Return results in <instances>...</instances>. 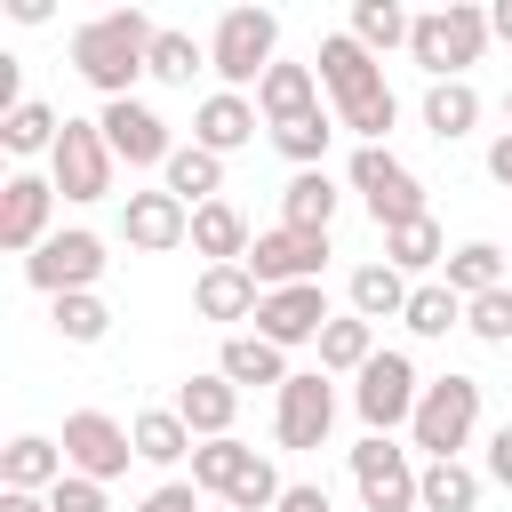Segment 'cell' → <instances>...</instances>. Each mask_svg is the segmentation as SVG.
Instances as JSON below:
<instances>
[{
    "label": "cell",
    "instance_id": "obj_41",
    "mask_svg": "<svg viewBox=\"0 0 512 512\" xmlns=\"http://www.w3.org/2000/svg\"><path fill=\"white\" fill-rule=\"evenodd\" d=\"M464 328H472L480 344H512V288L472 296V304H464Z\"/></svg>",
    "mask_w": 512,
    "mask_h": 512
},
{
    "label": "cell",
    "instance_id": "obj_18",
    "mask_svg": "<svg viewBox=\"0 0 512 512\" xmlns=\"http://www.w3.org/2000/svg\"><path fill=\"white\" fill-rule=\"evenodd\" d=\"M256 128H264V112H256V96H232V88H216V96H200V112H192V144L200 152H240V144H256Z\"/></svg>",
    "mask_w": 512,
    "mask_h": 512
},
{
    "label": "cell",
    "instance_id": "obj_10",
    "mask_svg": "<svg viewBox=\"0 0 512 512\" xmlns=\"http://www.w3.org/2000/svg\"><path fill=\"white\" fill-rule=\"evenodd\" d=\"M112 144H104V128L96 120H64V136H56V152H48V184L64 192V200H104L112 192Z\"/></svg>",
    "mask_w": 512,
    "mask_h": 512
},
{
    "label": "cell",
    "instance_id": "obj_13",
    "mask_svg": "<svg viewBox=\"0 0 512 512\" xmlns=\"http://www.w3.org/2000/svg\"><path fill=\"white\" fill-rule=\"evenodd\" d=\"M248 272H256V288H304V280H320V272H328V232L272 224V232H256Z\"/></svg>",
    "mask_w": 512,
    "mask_h": 512
},
{
    "label": "cell",
    "instance_id": "obj_17",
    "mask_svg": "<svg viewBox=\"0 0 512 512\" xmlns=\"http://www.w3.org/2000/svg\"><path fill=\"white\" fill-rule=\"evenodd\" d=\"M120 240H128L136 256H168V248L192 240V208H184L176 192H128V200H120Z\"/></svg>",
    "mask_w": 512,
    "mask_h": 512
},
{
    "label": "cell",
    "instance_id": "obj_8",
    "mask_svg": "<svg viewBox=\"0 0 512 512\" xmlns=\"http://www.w3.org/2000/svg\"><path fill=\"white\" fill-rule=\"evenodd\" d=\"M328 432H336V384H328V368H296L272 392V440L280 448H328Z\"/></svg>",
    "mask_w": 512,
    "mask_h": 512
},
{
    "label": "cell",
    "instance_id": "obj_45",
    "mask_svg": "<svg viewBox=\"0 0 512 512\" xmlns=\"http://www.w3.org/2000/svg\"><path fill=\"white\" fill-rule=\"evenodd\" d=\"M488 480H496V488H512V424H496V432H488Z\"/></svg>",
    "mask_w": 512,
    "mask_h": 512
},
{
    "label": "cell",
    "instance_id": "obj_38",
    "mask_svg": "<svg viewBox=\"0 0 512 512\" xmlns=\"http://www.w3.org/2000/svg\"><path fill=\"white\" fill-rule=\"evenodd\" d=\"M48 320H56V336H64V344H104V336H112V304H104L96 288L56 296V304H48Z\"/></svg>",
    "mask_w": 512,
    "mask_h": 512
},
{
    "label": "cell",
    "instance_id": "obj_19",
    "mask_svg": "<svg viewBox=\"0 0 512 512\" xmlns=\"http://www.w3.org/2000/svg\"><path fill=\"white\" fill-rule=\"evenodd\" d=\"M168 408L192 424V440H232V416H240V384L208 368V376H184Z\"/></svg>",
    "mask_w": 512,
    "mask_h": 512
},
{
    "label": "cell",
    "instance_id": "obj_42",
    "mask_svg": "<svg viewBox=\"0 0 512 512\" xmlns=\"http://www.w3.org/2000/svg\"><path fill=\"white\" fill-rule=\"evenodd\" d=\"M48 504H56V512H112L104 480H80V472H64V480L48 488Z\"/></svg>",
    "mask_w": 512,
    "mask_h": 512
},
{
    "label": "cell",
    "instance_id": "obj_30",
    "mask_svg": "<svg viewBox=\"0 0 512 512\" xmlns=\"http://www.w3.org/2000/svg\"><path fill=\"white\" fill-rule=\"evenodd\" d=\"M368 360H376V320L336 312V320L320 328V368H328V376H360Z\"/></svg>",
    "mask_w": 512,
    "mask_h": 512
},
{
    "label": "cell",
    "instance_id": "obj_4",
    "mask_svg": "<svg viewBox=\"0 0 512 512\" xmlns=\"http://www.w3.org/2000/svg\"><path fill=\"white\" fill-rule=\"evenodd\" d=\"M488 40H496V32H488V8L448 0V8H424V16H416L408 56H416L432 80H464V64H480V48H488Z\"/></svg>",
    "mask_w": 512,
    "mask_h": 512
},
{
    "label": "cell",
    "instance_id": "obj_25",
    "mask_svg": "<svg viewBox=\"0 0 512 512\" xmlns=\"http://www.w3.org/2000/svg\"><path fill=\"white\" fill-rule=\"evenodd\" d=\"M216 376H232L240 392H248V384H272V392H280L296 368H288V352H280V344H264V336L248 328V336H224V352H216Z\"/></svg>",
    "mask_w": 512,
    "mask_h": 512
},
{
    "label": "cell",
    "instance_id": "obj_44",
    "mask_svg": "<svg viewBox=\"0 0 512 512\" xmlns=\"http://www.w3.org/2000/svg\"><path fill=\"white\" fill-rule=\"evenodd\" d=\"M272 512H336V504H328V488H320V480H288V496H280Z\"/></svg>",
    "mask_w": 512,
    "mask_h": 512
},
{
    "label": "cell",
    "instance_id": "obj_9",
    "mask_svg": "<svg viewBox=\"0 0 512 512\" xmlns=\"http://www.w3.org/2000/svg\"><path fill=\"white\" fill-rule=\"evenodd\" d=\"M104 264H112V256H104V240L72 224V232H56V240H40V248L24 256V280H32V288L56 304V296H80V288H96V280H104Z\"/></svg>",
    "mask_w": 512,
    "mask_h": 512
},
{
    "label": "cell",
    "instance_id": "obj_49",
    "mask_svg": "<svg viewBox=\"0 0 512 512\" xmlns=\"http://www.w3.org/2000/svg\"><path fill=\"white\" fill-rule=\"evenodd\" d=\"M208 512H232V504H208Z\"/></svg>",
    "mask_w": 512,
    "mask_h": 512
},
{
    "label": "cell",
    "instance_id": "obj_3",
    "mask_svg": "<svg viewBox=\"0 0 512 512\" xmlns=\"http://www.w3.org/2000/svg\"><path fill=\"white\" fill-rule=\"evenodd\" d=\"M272 64H280V16L272 8H224L216 16V40H208V72L232 96H248V88H264Z\"/></svg>",
    "mask_w": 512,
    "mask_h": 512
},
{
    "label": "cell",
    "instance_id": "obj_11",
    "mask_svg": "<svg viewBox=\"0 0 512 512\" xmlns=\"http://www.w3.org/2000/svg\"><path fill=\"white\" fill-rule=\"evenodd\" d=\"M128 456H136V432L120 424V416H104V408H72L64 416V464L80 472V480H120L128 472Z\"/></svg>",
    "mask_w": 512,
    "mask_h": 512
},
{
    "label": "cell",
    "instance_id": "obj_31",
    "mask_svg": "<svg viewBox=\"0 0 512 512\" xmlns=\"http://www.w3.org/2000/svg\"><path fill=\"white\" fill-rule=\"evenodd\" d=\"M472 504H480V472H472L464 456L424 464V480H416V512H472Z\"/></svg>",
    "mask_w": 512,
    "mask_h": 512
},
{
    "label": "cell",
    "instance_id": "obj_26",
    "mask_svg": "<svg viewBox=\"0 0 512 512\" xmlns=\"http://www.w3.org/2000/svg\"><path fill=\"white\" fill-rule=\"evenodd\" d=\"M336 184H328V168H296L288 184H280V224H296V232H328L336 224Z\"/></svg>",
    "mask_w": 512,
    "mask_h": 512
},
{
    "label": "cell",
    "instance_id": "obj_29",
    "mask_svg": "<svg viewBox=\"0 0 512 512\" xmlns=\"http://www.w3.org/2000/svg\"><path fill=\"white\" fill-rule=\"evenodd\" d=\"M424 128H432L440 144L472 136V128H480V88H472V80H432V88H424Z\"/></svg>",
    "mask_w": 512,
    "mask_h": 512
},
{
    "label": "cell",
    "instance_id": "obj_6",
    "mask_svg": "<svg viewBox=\"0 0 512 512\" xmlns=\"http://www.w3.org/2000/svg\"><path fill=\"white\" fill-rule=\"evenodd\" d=\"M472 424H480V376H456V368H448V376H432V384H424L416 424H408V448H424V464L464 456Z\"/></svg>",
    "mask_w": 512,
    "mask_h": 512
},
{
    "label": "cell",
    "instance_id": "obj_46",
    "mask_svg": "<svg viewBox=\"0 0 512 512\" xmlns=\"http://www.w3.org/2000/svg\"><path fill=\"white\" fill-rule=\"evenodd\" d=\"M488 176H496V184H504V192H512V128H504V136H496V144H488Z\"/></svg>",
    "mask_w": 512,
    "mask_h": 512
},
{
    "label": "cell",
    "instance_id": "obj_33",
    "mask_svg": "<svg viewBox=\"0 0 512 512\" xmlns=\"http://www.w3.org/2000/svg\"><path fill=\"white\" fill-rule=\"evenodd\" d=\"M128 432H136V464H184V456L200 448V440H192V424H184L176 408H144Z\"/></svg>",
    "mask_w": 512,
    "mask_h": 512
},
{
    "label": "cell",
    "instance_id": "obj_35",
    "mask_svg": "<svg viewBox=\"0 0 512 512\" xmlns=\"http://www.w3.org/2000/svg\"><path fill=\"white\" fill-rule=\"evenodd\" d=\"M248 464H256V448H240V440H200V448H192V488L224 504V496L240 488Z\"/></svg>",
    "mask_w": 512,
    "mask_h": 512
},
{
    "label": "cell",
    "instance_id": "obj_32",
    "mask_svg": "<svg viewBox=\"0 0 512 512\" xmlns=\"http://www.w3.org/2000/svg\"><path fill=\"white\" fill-rule=\"evenodd\" d=\"M368 56H392V48H408V32H416V16L400 8V0H352V24H344Z\"/></svg>",
    "mask_w": 512,
    "mask_h": 512
},
{
    "label": "cell",
    "instance_id": "obj_40",
    "mask_svg": "<svg viewBox=\"0 0 512 512\" xmlns=\"http://www.w3.org/2000/svg\"><path fill=\"white\" fill-rule=\"evenodd\" d=\"M416 336H448V328H464V296L448 288V280H416V296H408V312H400Z\"/></svg>",
    "mask_w": 512,
    "mask_h": 512
},
{
    "label": "cell",
    "instance_id": "obj_28",
    "mask_svg": "<svg viewBox=\"0 0 512 512\" xmlns=\"http://www.w3.org/2000/svg\"><path fill=\"white\" fill-rule=\"evenodd\" d=\"M160 192H176L184 208H208V200H224V160L200 144H176V160L160 168Z\"/></svg>",
    "mask_w": 512,
    "mask_h": 512
},
{
    "label": "cell",
    "instance_id": "obj_37",
    "mask_svg": "<svg viewBox=\"0 0 512 512\" xmlns=\"http://www.w3.org/2000/svg\"><path fill=\"white\" fill-rule=\"evenodd\" d=\"M384 264L392 272H432V264H448V240H440V224L432 216H416V224H400V232H384Z\"/></svg>",
    "mask_w": 512,
    "mask_h": 512
},
{
    "label": "cell",
    "instance_id": "obj_20",
    "mask_svg": "<svg viewBox=\"0 0 512 512\" xmlns=\"http://www.w3.org/2000/svg\"><path fill=\"white\" fill-rule=\"evenodd\" d=\"M256 304H264V288H256L248 264H200V280H192L200 320H256Z\"/></svg>",
    "mask_w": 512,
    "mask_h": 512
},
{
    "label": "cell",
    "instance_id": "obj_50",
    "mask_svg": "<svg viewBox=\"0 0 512 512\" xmlns=\"http://www.w3.org/2000/svg\"><path fill=\"white\" fill-rule=\"evenodd\" d=\"M504 120H512V96H504Z\"/></svg>",
    "mask_w": 512,
    "mask_h": 512
},
{
    "label": "cell",
    "instance_id": "obj_16",
    "mask_svg": "<svg viewBox=\"0 0 512 512\" xmlns=\"http://www.w3.org/2000/svg\"><path fill=\"white\" fill-rule=\"evenodd\" d=\"M336 312H328V288L320 280H304V288H264V304H256V336L264 344H320V328H328Z\"/></svg>",
    "mask_w": 512,
    "mask_h": 512
},
{
    "label": "cell",
    "instance_id": "obj_47",
    "mask_svg": "<svg viewBox=\"0 0 512 512\" xmlns=\"http://www.w3.org/2000/svg\"><path fill=\"white\" fill-rule=\"evenodd\" d=\"M0 512H56V504H48V496H24V488H8V496H0Z\"/></svg>",
    "mask_w": 512,
    "mask_h": 512
},
{
    "label": "cell",
    "instance_id": "obj_14",
    "mask_svg": "<svg viewBox=\"0 0 512 512\" xmlns=\"http://www.w3.org/2000/svg\"><path fill=\"white\" fill-rule=\"evenodd\" d=\"M96 128H104L112 160H128V168H168V160H176V136H168V120H160L144 96L104 104V112H96Z\"/></svg>",
    "mask_w": 512,
    "mask_h": 512
},
{
    "label": "cell",
    "instance_id": "obj_15",
    "mask_svg": "<svg viewBox=\"0 0 512 512\" xmlns=\"http://www.w3.org/2000/svg\"><path fill=\"white\" fill-rule=\"evenodd\" d=\"M56 184L48 176H32V168H16L8 184H0V248L8 256H32L40 240H56Z\"/></svg>",
    "mask_w": 512,
    "mask_h": 512
},
{
    "label": "cell",
    "instance_id": "obj_36",
    "mask_svg": "<svg viewBox=\"0 0 512 512\" xmlns=\"http://www.w3.org/2000/svg\"><path fill=\"white\" fill-rule=\"evenodd\" d=\"M56 136H64V120H56V104H40V96H24V104L0 120V144H8L16 160H32V152H56Z\"/></svg>",
    "mask_w": 512,
    "mask_h": 512
},
{
    "label": "cell",
    "instance_id": "obj_2",
    "mask_svg": "<svg viewBox=\"0 0 512 512\" xmlns=\"http://www.w3.org/2000/svg\"><path fill=\"white\" fill-rule=\"evenodd\" d=\"M152 40H160V24H152L144 8H104V16H88V24L72 32V72H80L104 104H120V96H136V80L152 72Z\"/></svg>",
    "mask_w": 512,
    "mask_h": 512
},
{
    "label": "cell",
    "instance_id": "obj_22",
    "mask_svg": "<svg viewBox=\"0 0 512 512\" xmlns=\"http://www.w3.org/2000/svg\"><path fill=\"white\" fill-rule=\"evenodd\" d=\"M248 248H256V232H248V216H240L232 200L192 208V256H208V264H248Z\"/></svg>",
    "mask_w": 512,
    "mask_h": 512
},
{
    "label": "cell",
    "instance_id": "obj_27",
    "mask_svg": "<svg viewBox=\"0 0 512 512\" xmlns=\"http://www.w3.org/2000/svg\"><path fill=\"white\" fill-rule=\"evenodd\" d=\"M344 296H352V312H360V320H400L416 288H408V272H392V264L376 256V264H352Z\"/></svg>",
    "mask_w": 512,
    "mask_h": 512
},
{
    "label": "cell",
    "instance_id": "obj_23",
    "mask_svg": "<svg viewBox=\"0 0 512 512\" xmlns=\"http://www.w3.org/2000/svg\"><path fill=\"white\" fill-rule=\"evenodd\" d=\"M440 280H448L464 304L488 296V288H512V248H496V240H464V248H448Z\"/></svg>",
    "mask_w": 512,
    "mask_h": 512
},
{
    "label": "cell",
    "instance_id": "obj_39",
    "mask_svg": "<svg viewBox=\"0 0 512 512\" xmlns=\"http://www.w3.org/2000/svg\"><path fill=\"white\" fill-rule=\"evenodd\" d=\"M192 72H208V48H200L192 32H176V24H160V40H152V80H160V88H192Z\"/></svg>",
    "mask_w": 512,
    "mask_h": 512
},
{
    "label": "cell",
    "instance_id": "obj_48",
    "mask_svg": "<svg viewBox=\"0 0 512 512\" xmlns=\"http://www.w3.org/2000/svg\"><path fill=\"white\" fill-rule=\"evenodd\" d=\"M488 32H496V40L512 48V0H496V8H488Z\"/></svg>",
    "mask_w": 512,
    "mask_h": 512
},
{
    "label": "cell",
    "instance_id": "obj_34",
    "mask_svg": "<svg viewBox=\"0 0 512 512\" xmlns=\"http://www.w3.org/2000/svg\"><path fill=\"white\" fill-rule=\"evenodd\" d=\"M264 136H272V152H280L288 168H320L328 144H336V112H304V120H280V128H264Z\"/></svg>",
    "mask_w": 512,
    "mask_h": 512
},
{
    "label": "cell",
    "instance_id": "obj_43",
    "mask_svg": "<svg viewBox=\"0 0 512 512\" xmlns=\"http://www.w3.org/2000/svg\"><path fill=\"white\" fill-rule=\"evenodd\" d=\"M136 512H208V504H200V488H192V480H160Z\"/></svg>",
    "mask_w": 512,
    "mask_h": 512
},
{
    "label": "cell",
    "instance_id": "obj_5",
    "mask_svg": "<svg viewBox=\"0 0 512 512\" xmlns=\"http://www.w3.org/2000/svg\"><path fill=\"white\" fill-rule=\"evenodd\" d=\"M352 192H360V208L376 216V232H400V224H416V216H432L424 208V184H416V168L392 152V144H360L352 152Z\"/></svg>",
    "mask_w": 512,
    "mask_h": 512
},
{
    "label": "cell",
    "instance_id": "obj_24",
    "mask_svg": "<svg viewBox=\"0 0 512 512\" xmlns=\"http://www.w3.org/2000/svg\"><path fill=\"white\" fill-rule=\"evenodd\" d=\"M256 112H264V128L320 112V72H312V64H272V72H264V88H256Z\"/></svg>",
    "mask_w": 512,
    "mask_h": 512
},
{
    "label": "cell",
    "instance_id": "obj_7",
    "mask_svg": "<svg viewBox=\"0 0 512 512\" xmlns=\"http://www.w3.org/2000/svg\"><path fill=\"white\" fill-rule=\"evenodd\" d=\"M416 400H424V376H416V360L408 352H376L360 376H352V408H360V424L368 432H400V424H416Z\"/></svg>",
    "mask_w": 512,
    "mask_h": 512
},
{
    "label": "cell",
    "instance_id": "obj_12",
    "mask_svg": "<svg viewBox=\"0 0 512 512\" xmlns=\"http://www.w3.org/2000/svg\"><path fill=\"white\" fill-rule=\"evenodd\" d=\"M416 480H424V464H408V448H392L384 432H368L352 448V488L368 512H416Z\"/></svg>",
    "mask_w": 512,
    "mask_h": 512
},
{
    "label": "cell",
    "instance_id": "obj_21",
    "mask_svg": "<svg viewBox=\"0 0 512 512\" xmlns=\"http://www.w3.org/2000/svg\"><path fill=\"white\" fill-rule=\"evenodd\" d=\"M64 472H72V464H64V440H48V432H16V440L0 448V480L24 488V496H48Z\"/></svg>",
    "mask_w": 512,
    "mask_h": 512
},
{
    "label": "cell",
    "instance_id": "obj_1",
    "mask_svg": "<svg viewBox=\"0 0 512 512\" xmlns=\"http://www.w3.org/2000/svg\"><path fill=\"white\" fill-rule=\"evenodd\" d=\"M312 72H320V88H328V104H336V128H352L360 144H384V136H392L400 96L384 88V56H368L352 32H328L320 56H312Z\"/></svg>",
    "mask_w": 512,
    "mask_h": 512
}]
</instances>
